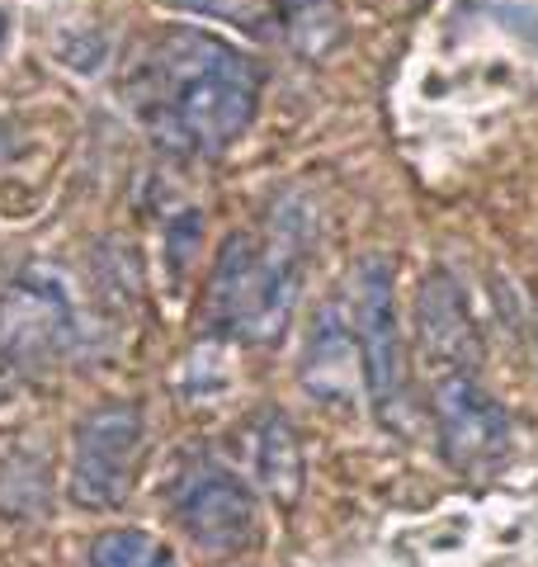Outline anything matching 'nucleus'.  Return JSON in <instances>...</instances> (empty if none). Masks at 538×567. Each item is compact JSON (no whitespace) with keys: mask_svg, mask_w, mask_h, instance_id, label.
<instances>
[{"mask_svg":"<svg viewBox=\"0 0 538 567\" xmlns=\"http://www.w3.org/2000/svg\"><path fill=\"white\" fill-rule=\"evenodd\" d=\"M260 71L204 29H161L128 71V100L161 147L218 156L256 118Z\"/></svg>","mask_w":538,"mask_h":567,"instance_id":"nucleus-1","label":"nucleus"},{"mask_svg":"<svg viewBox=\"0 0 538 567\" xmlns=\"http://www.w3.org/2000/svg\"><path fill=\"white\" fill-rule=\"evenodd\" d=\"M298 260L289 246H260L256 237H227L218 251V270H213L208 317L223 336H237L250 346H269L289 322L298 303Z\"/></svg>","mask_w":538,"mask_h":567,"instance_id":"nucleus-2","label":"nucleus"},{"mask_svg":"<svg viewBox=\"0 0 538 567\" xmlns=\"http://www.w3.org/2000/svg\"><path fill=\"white\" fill-rule=\"evenodd\" d=\"M142 450V412L133 402H104L76 425L71 458V502L85 511H110L133 487V464Z\"/></svg>","mask_w":538,"mask_h":567,"instance_id":"nucleus-3","label":"nucleus"},{"mask_svg":"<svg viewBox=\"0 0 538 567\" xmlns=\"http://www.w3.org/2000/svg\"><path fill=\"white\" fill-rule=\"evenodd\" d=\"M430 398H435L439 450L454 468L487 473L510 454V421L468 369H439Z\"/></svg>","mask_w":538,"mask_h":567,"instance_id":"nucleus-4","label":"nucleus"},{"mask_svg":"<svg viewBox=\"0 0 538 567\" xmlns=\"http://www.w3.org/2000/svg\"><path fill=\"white\" fill-rule=\"evenodd\" d=\"M354 346L369 398L379 412H387L402 388V331L397 303H392V265L379 256H369L354 270Z\"/></svg>","mask_w":538,"mask_h":567,"instance_id":"nucleus-5","label":"nucleus"},{"mask_svg":"<svg viewBox=\"0 0 538 567\" xmlns=\"http://www.w3.org/2000/svg\"><path fill=\"white\" fill-rule=\"evenodd\" d=\"M175 516L185 535L208 554H237L256 539V502L250 487L227 468H199L175 496Z\"/></svg>","mask_w":538,"mask_h":567,"instance_id":"nucleus-6","label":"nucleus"},{"mask_svg":"<svg viewBox=\"0 0 538 567\" xmlns=\"http://www.w3.org/2000/svg\"><path fill=\"white\" fill-rule=\"evenodd\" d=\"M0 322H6V346L14 360H48V354H58L66 346V298L58 284H39V279H20L6 298V312H0Z\"/></svg>","mask_w":538,"mask_h":567,"instance_id":"nucleus-7","label":"nucleus"},{"mask_svg":"<svg viewBox=\"0 0 538 567\" xmlns=\"http://www.w3.org/2000/svg\"><path fill=\"white\" fill-rule=\"evenodd\" d=\"M416 322H421V346L430 354V364L439 369H473V360L482 354L477 331L468 322V308L454 289L448 275H430L416 303Z\"/></svg>","mask_w":538,"mask_h":567,"instance_id":"nucleus-8","label":"nucleus"},{"mask_svg":"<svg viewBox=\"0 0 538 567\" xmlns=\"http://www.w3.org/2000/svg\"><path fill=\"white\" fill-rule=\"evenodd\" d=\"M256 473L260 483L269 487L279 506H293L302 496V445H298V431L289 425V416L269 412L256 431Z\"/></svg>","mask_w":538,"mask_h":567,"instance_id":"nucleus-9","label":"nucleus"},{"mask_svg":"<svg viewBox=\"0 0 538 567\" xmlns=\"http://www.w3.org/2000/svg\"><path fill=\"white\" fill-rule=\"evenodd\" d=\"M90 567H175V554L147 529H104L90 544Z\"/></svg>","mask_w":538,"mask_h":567,"instance_id":"nucleus-10","label":"nucleus"},{"mask_svg":"<svg viewBox=\"0 0 538 567\" xmlns=\"http://www.w3.org/2000/svg\"><path fill=\"white\" fill-rule=\"evenodd\" d=\"M179 10H194V14H213V20H227L256 39H275L279 33V6L275 0H170Z\"/></svg>","mask_w":538,"mask_h":567,"instance_id":"nucleus-11","label":"nucleus"},{"mask_svg":"<svg viewBox=\"0 0 538 567\" xmlns=\"http://www.w3.org/2000/svg\"><path fill=\"white\" fill-rule=\"evenodd\" d=\"M275 6H279V14H302V10L321 6V0H275Z\"/></svg>","mask_w":538,"mask_h":567,"instance_id":"nucleus-12","label":"nucleus"},{"mask_svg":"<svg viewBox=\"0 0 538 567\" xmlns=\"http://www.w3.org/2000/svg\"><path fill=\"white\" fill-rule=\"evenodd\" d=\"M6 39H10V14L0 10V48H6Z\"/></svg>","mask_w":538,"mask_h":567,"instance_id":"nucleus-13","label":"nucleus"}]
</instances>
